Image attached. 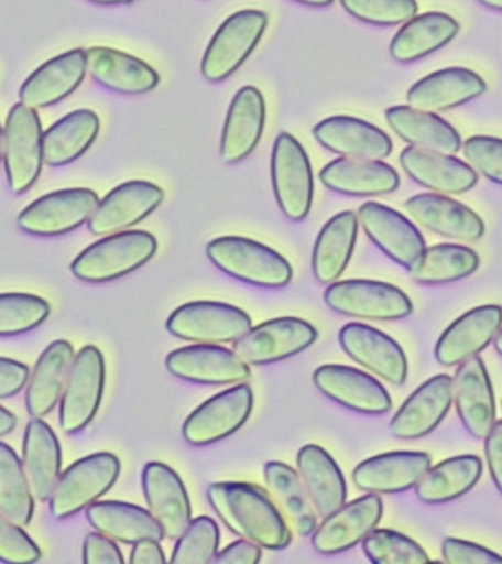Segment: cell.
Masks as SVG:
<instances>
[{
    "mask_svg": "<svg viewBox=\"0 0 502 564\" xmlns=\"http://www.w3.org/2000/svg\"><path fill=\"white\" fill-rule=\"evenodd\" d=\"M207 501L223 527L264 550L290 546L293 533L268 494L247 482H215L207 487Z\"/></svg>",
    "mask_w": 502,
    "mask_h": 564,
    "instance_id": "cell-1",
    "label": "cell"
},
{
    "mask_svg": "<svg viewBox=\"0 0 502 564\" xmlns=\"http://www.w3.org/2000/svg\"><path fill=\"white\" fill-rule=\"evenodd\" d=\"M156 251L157 240L152 232L127 229L86 247L70 263V272L84 282L103 284L144 267Z\"/></svg>",
    "mask_w": 502,
    "mask_h": 564,
    "instance_id": "cell-2",
    "label": "cell"
},
{
    "mask_svg": "<svg viewBox=\"0 0 502 564\" xmlns=\"http://www.w3.org/2000/svg\"><path fill=\"white\" fill-rule=\"evenodd\" d=\"M206 254L219 271L245 284L282 289L293 280V268L284 256L250 238H215L206 246Z\"/></svg>",
    "mask_w": 502,
    "mask_h": 564,
    "instance_id": "cell-3",
    "label": "cell"
},
{
    "mask_svg": "<svg viewBox=\"0 0 502 564\" xmlns=\"http://www.w3.org/2000/svg\"><path fill=\"white\" fill-rule=\"evenodd\" d=\"M119 474L121 462L112 453H95L74 462L62 470L48 498L53 518L69 519L86 510L113 488Z\"/></svg>",
    "mask_w": 502,
    "mask_h": 564,
    "instance_id": "cell-4",
    "label": "cell"
},
{
    "mask_svg": "<svg viewBox=\"0 0 502 564\" xmlns=\"http://www.w3.org/2000/svg\"><path fill=\"white\" fill-rule=\"evenodd\" d=\"M268 25V13L259 9H242L229 15L203 53V78L216 84L237 73L258 47Z\"/></svg>",
    "mask_w": 502,
    "mask_h": 564,
    "instance_id": "cell-5",
    "label": "cell"
},
{
    "mask_svg": "<svg viewBox=\"0 0 502 564\" xmlns=\"http://www.w3.org/2000/svg\"><path fill=\"white\" fill-rule=\"evenodd\" d=\"M271 176L282 214L293 223H302L312 210L315 175L306 150L290 132H280L273 143Z\"/></svg>",
    "mask_w": 502,
    "mask_h": 564,
    "instance_id": "cell-6",
    "label": "cell"
},
{
    "mask_svg": "<svg viewBox=\"0 0 502 564\" xmlns=\"http://www.w3.org/2000/svg\"><path fill=\"white\" fill-rule=\"evenodd\" d=\"M2 162L13 194L29 192L42 174V121L37 110L21 101L12 106L4 122Z\"/></svg>",
    "mask_w": 502,
    "mask_h": 564,
    "instance_id": "cell-7",
    "label": "cell"
},
{
    "mask_svg": "<svg viewBox=\"0 0 502 564\" xmlns=\"http://www.w3.org/2000/svg\"><path fill=\"white\" fill-rule=\"evenodd\" d=\"M106 382L105 357L95 346L75 352L59 401V423L65 434L75 435L96 417L103 399Z\"/></svg>",
    "mask_w": 502,
    "mask_h": 564,
    "instance_id": "cell-8",
    "label": "cell"
},
{
    "mask_svg": "<svg viewBox=\"0 0 502 564\" xmlns=\"http://www.w3.org/2000/svg\"><path fill=\"white\" fill-rule=\"evenodd\" d=\"M324 300L330 311L356 319L400 321L413 313L408 295L383 281L338 280L325 290Z\"/></svg>",
    "mask_w": 502,
    "mask_h": 564,
    "instance_id": "cell-9",
    "label": "cell"
},
{
    "mask_svg": "<svg viewBox=\"0 0 502 564\" xmlns=\"http://www.w3.org/2000/svg\"><path fill=\"white\" fill-rule=\"evenodd\" d=\"M253 326L240 307L222 302H189L167 317L166 328L174 337L193 344L236 343Z\"/></svg>",
    "mask_w": 502,
    "mask_h": 564,
    "instance_id": "cell-10",
    "label": "cell"
},
{
    "mask_svg": "<svg viewBox=\"0 0 502 564\" xmlns=\"http://www.w3.org/2000/svg\"><path fill=\"white\" fill-rule=\"evenodd\" d=\"M99 202L91 188L57 189L31 202L18 215L17 225L30 236H64L87 224Z\"/></svg>",
    "mask_w": 502,
    "mask_h": 564,
    "instance_id": "cell-11",
    "label": "cell"
},
{
    "mask_svg": "<svg viewBox=\"0 0 502 564\" xmlns=\"http://www.w3.org/2000/svg\"><path fill=\"white\" fill-rule=\"evenodd\" d=\"M317 339L315 326L299 317L284 316L251 326L232 350L249 366L277 364L307 350Z\"/></svg>",
    "mask_w": 502,
    "mask_h": 564,
    "instance_id": "cell-12",
    "label": "cell"
},
{
    "mask_svg": "<svg viewBox=\"0 0 502 564\" xmlns=\"http://www.w3.org/2000/svg\"><path fill=\"white\" fill-rule=\"evenodd\" d=\"M254 395L247 383H237L198 405L183 425V436L194 447H207L236 434L253 410Z\"/></svg>",
    "mask_w": 502,
    "mask_h": 564,
    "instance_id": "cell-13",
    "label": "cell"
},
{
    "mask_svg": "<svg viewBox=\"0 0 502 564\" xmlns=\"http://www.w3.org/2000/svg\"><path fill=\"white\" fill-rule=\"evenodd\" d=\"M165 200V192L150 181L134 180L110 189L88 219V231L105 237L127 231L152 215Z\"/></svg>",
    "mask_w": 502,
    "mask_h": 564,
    "instance_id": "cell-14",
    "label": "cell"
},
{
    "mask_svg": "<svg viewBox=\"0 0 502 564\" xmlns=\"http://www.w3.org/2000/svg\"><path fill=\"white\" fill-rule=\"evenodd\" d=\"M383 514V502L378 494H365L346 502L324 518L312 533V546L320 555H337L354 549L376 529Z\"/></svg>",
    "mask_w": 502,
    "mask_h": 564,
    "instance_id": "cell-15",
    "label": "cell"
},
{
    "mask_svg": "<svg viewBox=\"0 0 502 564\" xmlns=\"http://www.w3.org/2000/svg\"><path fill=\"white\" fill-rule=\"evenodd\" d=\"M357 218L373 245L407 271L426 249L416 225L390 206L365 202L357 210Z\"/></svg>",
    "mask_w": 502,
    "mask_h": 564,
    "instance_id": "cell-16",
    "label": "cell"
},
{
    "mask_svg": "<svg viewBox=\"0 0 502 564\" xmlns=\"http://www.w3.org/2000/svg\"><path fill=\"white\" fill-rule=\"evenodd\" d=\"M167 372L201 386H237L251 377L250 366L222 346L193 344L176 348L165 360Z\"/></svg>",
    "mask_w": 502,
    "mask_h": 564,
    "instance_id": "cell-17",
    "label": "cell"
},
{
    "mask_svg": "<svg viewBox=\"0 0 502 564\" xmlns=\"http://www.w3.org/2000/svg\"><path fill=\"white\" fill-rule=\"evenodd\" d=\"M339 346L352 361L392 386H403L408 361L400 344L373 326L351 322L338 334Z\"/></svg>",
    "mask_w": 502,
    "mask_h": 564,
    "instance_id": "cell-18",
    "label": "cell"
},
{
    "mask_svg": "<svg viewBox=\"0 0 502 564\" xmlns=\"http://www.w3.org/2000/svg\"><path fill=\"white\" fill-rule=\"evenodd\" d=\"M313 383L321 394L361 414H385L392 409L390 392L378 379L346 365H324L313 373Z\"/></svg>",
    "mask_w": 502,
    "mask_h": 564,
    "instance_id": "cell-19",
    "label": "cell"
},
{
    "mask_svg": "<svg viewBox=\"0 0 502 564\" xmlns=\"http://www.w3.org/2000/svg\"><path fill=\"white\" fill-rule=\"evenodd\" d=\"M266 101L254 86H244L232 97L220 135L219 156L227 165L249 158L262 140Z\"/></svg>",
    "mask_w": 502,
    "mask_h": 564,
    "instance_id": "cell-20",
    "label": "cell"
},
{
    "mask_svg": "<svg viewBox=\"0 0 502 564\" xmlns=\"http://www.w3.org/2000/svg\"><path fill=\"white\" fill-rule=\"evenodd\" d=\"M502 326V307L484 304L454 321L435 346V359L445 368L460 366L476 357L495 339Z\"/></svg>",
    "mask_w": 502,
    "mask_h": 564,
    "instance_id": "cell-21",
    "label": "cell"
},
{
    "mask_svg": "<svg viewBox=\"0 0 502 564\" xmlns=\"http://www.w3.org/2000/svg\"><path fill=\"white\" fill-rule=\"evenodd\" d=\"M452 401L465 430L476 440L487 438L496 423V405L487 366L479 356L458 366Z\"/></svg>",
    "mask_w": 502,
    "mask_h": 564,
    "instance_id": "cell-22",
    "label": "cell"
},
{
    "mask_svg": "<svg viewBox=\"0 0 502 564\" xmlns=\"http://www.w3.org/2000/svg\"><path fill=\"white\" fill-rule=\"evenodd\" d=\"M145 502L167 540H176L192 522V502L183 479L172 467L152 462L141 475Z\"/></svg>",
    "mask_w": 502,
    "mask_h": 564,
    "instance_id": "cell-23",
    "label": "cell"
},
{
    "mask_svg": "<svg viewBox=\"0 0 502 564\" xmlns=\"http://www.w3.org/2000/svg\"><path fill=\"white\" fill-rule=\"evenodd\" d=\"M452 404V378L436 375L422 383L390 422L391 434L399 440H418L434 432L447 417Z\"/></svg>",
    "mask_w": 502,
    "mask_h": 564,
    "instance_id": "cell-24",
    "label": "cell"
},
{
    "mask_svg": "<svg viewBox=\"0 0 502 564\" xmlns=\"http://www.w3.org/2000/svg\"><path fill=\"white\" fill-rule=\"evenodd\" d=\"M404 209L410 218L427 231L456 241H478L483 237L484 223L473 209L451 196L421 193L407 198Z\"/></svg>",
    "mask_w": 502,
    "mask_h": 564,
    "instance_id": "cell-25",
    "label": "cell"
},
{
    "mask_svg": "<svg viewBox=\"0 0 502 564\" xmlns=\"http://www.w3.org/2000/svg\"><path fill=\"white\" fill-rule=\"evenodd\" d=\"M400 165L414 183L444 196H460L478 184V172L454 156L417 148H405L400 153Z\"/></svg>",
    "mask_w": 502,
    "mask_h": 564,
    "instance_id": "cell-26",
    "label": "cell"
},
{
    "mask_svg": "<svg viewBox=\"0 0 502 564\" xmlns=\"http://www.w3.org/2000/svg\"><path fill=\"white\" fill-rule=\"evenodd\" d=\"M87 74L84 48L62 53L44 62L20 88V101L31 109L51 108L73 95Z\"/></svg>",
    "mask_w": 502,
    "mask_h": 564,
    "instance_id": "cell-27",
    "label": "cell"
},
{
    "mask_svg": "<svg viewBox=\"0 0 502 564\" xmlns=\"http://www.w3.org/2000/svg\"><path fill=\"white\" fill-rule=\"evenodd\" d=\"M313 137L321 148L341 158L383 161L394 150L391 137L385 131L350 115H335L321 119L313 128Z\"/></svg>",
    "mask_w": 502,
    "mask_h": 564,
    "instance_id": "cell-28",
    "label": "cell"
},
{
    "mask_svg": "<svg viewBox=\"0 0 502 564\" xmlns=\"http://www.w3.org/2000/svg\"><path fill=\"white\" fill-rule=\"evenodd\" d=\"M487 83L469 68L452 66L435 70L408 88L407 105L427 112H447L478 99L487 91Z\"/></svg>",
    "mask_w": 502,
    "mask_h": 564,
    "instance_id": "cell-29",
    "label": "cell"
},
{
    "mask_svg": "<svg viewBox=\"0 0 502 564\" xmlns=\"http://www.w3.org/2000/svg\"><path fill=\"white\" fill-rule=\"evenodd\" d=\"M432 465L423 452H392L365 458L352 470V482L369 494H400L416 487Z\"/></svg>",
    "mask_w": 502,
    "mask_h": 564,
    "instance_id": "cell-30",
    "label": "cell"
},
{
    "mask_svg": "<svg viewBox=\"0 0 502 564\" xmlns=\"http://www.w3.org/2000/svg\"><path fill=\"white\" fill-rule=\"evenodd\" d=\"M319 178L330 192L351 197H379L400 187V175L379 159L338 158L321 167Z\"/></svg>",
    "mask_w": 502,
    "mask_h": 564,
    "instance_id": "cell-31",
    "label": "cell"
},
{
    "mask_svg": "<svg viewBox=\"0 0 502 564\" xmlns=\"http://www.w3.org/2000/svg\"><path fill=\"white\" fill-rule=\"evenodd\" d=\"M86 57L87 74L101 87L118 95H145L161 83L157 70L130 53L95 46L87 48Z\"/></svg>",
    "mask_w": 502,
    "mask_h": 564,
    "instance_id": "cell-32",
    "label": "cell"
},
{
    "mask_svg": "<svg viewBox=\"0 0 502 564\" xmlns=\"http://www.w3.org/2000/svg\"><path fill=\"white\" fill-rule=\"evenodd\" d=\"M74 357L73 344L66 339L44 348L25 386V408L31 417L47 416L59 404Z\"/></svg>",
    "mask_w": 502,
    "mask_h": 564,
    "instance_id": "cell-33",
    "label": "cell"
},
{
    "mask_svg": "<svg viewBox=\"0 0 502 564\" xmlns=\"http://www.w3.org/2000/svg\"><path fill=\"white\" fill-rule=\"evenodd\" d=\"M21 462L35 500L48 501L62 474V449L55 431L43 417H31L26 423Z\"/></svg>",
    "mask_w": 502,
    "mask_h": 564,
    "instance_id": "cell-34",
    "label": "cell"
},
{
    "mask_svg": "<svg viewBox=\"0 0 502 564\" xmlns=\"http://www.w3.org/2000/svg\"><path fill=\"white\" fill-rule=\"evenodd\" d=\"M385 119L391 130L412 148L445 154H456L462 148L460 132L438 113L396 105L385 110Z\"/></svg>",
    "mask_w": 502,
    "mask_h": 564,
    "instance_id": "cell-35",
    "label": "cell"
},
{
    "mask_svg": "<svg viewBox=\"0 0 502 564\" xmlns=\"http://www.w3.org/2000/svg\"><path fill=\"white\" fill-rule=\"evenodd\" d=\"M356 212L343 210L321 227L312 253V271L320 284H332L342 276L354 253L359 236Z\"/></svg>",
    "mask_w": 502,
    "mask_h": 564,
    "instance_id": "cell-36",
    "label": "cell"
},
{
    "mask_svg": "<svg viewBox=\"0 0 502 564\" xmlns=\"http://www.w3.org/2000/svg\"><path fill=\"white\" fill-rule=\"evenodd\" d=\"M460 24L445 12H425L404 22L391 40L390 55L399 64H413L451 43Z\"/></svg>",
    "mask_w": 502,
    "mask_h": 564,
    "instance_id": "cell-37",
    "label": "cell"
},
{
    "mask_svg": "<svg viewBox=\"0 0 502 564\" xmlns=\"http://www.w3.org/2000/svg\"><path fill=\"white\" fill-rule=\"evenodd\" d=\"M297 470L317 516L326 518L347 502V484L337 462L316 444L297 454Z\"/></svg>",
    "mask_w": 502,
    "mask_h": 564,
    "instance_id": "cell-38",
    "label": "cell"
},
{
    "mask_svg": "<svg viewBox=\"0 0 502 564\" xmlns=\"http://www.w3.org/2000/svg\"><path fill=\"white\" fill-rule=\"evenodd\" d=\"M88 523L97 532L122 544L134 545L140 541H159L165 538L161 524L149 509L130 502L99 500L86 509Z\"/></svg>",
    "mask_w": 502,
    "mask_h": 564,
    "instance_id": "cell-39",
    "label": "cell"
},
{
    "mask_svg": "<svg viewBox=\"0 0 502 564\" xmlns=\"http://www.w3.org/2000/svg\"><path fill=\"white\" fill-rule=\"evenodd\" d=\"M100 132L99 115L78 109L43 131V162L51 167L69 165L95 144Z\"/></svg>",
    "mask_w": 502,
    "mask_h": 564,
    "instance_id": "cell-40",
    "label": "cell"
},
{
    "mask_svg": "<svg viewBox=\"0 0 502 564\" xmlns=\"http://www.w3.org/2000/svg\"><path fill=\"white\" fill-rule=\"evenodd\" d=\"M482 460L473 454L449 457L429 467L418 480L414 491L425 505L438 506L457 500L471 491L482 478Z\"/></svg>",
    "mask_w": 502,
    "mask_h": 564,
    "instance_id": "cell-41",
    "label": "cell"
},
{
    "mask_svg": "<svg viewBox=\"0 0 502 564\" xmlns=\"http://www.w3.org/2000/svg\"><path fill=\"white\" fill-rule=\"evenodd\" d=\"M479 264V254L470 247L444 242L426 246L408 273L417 284L443 285L473 275Z\"/></svg>",
    "mask_w": 502,
    "mask_h": 564,
    "instance_id": "cell-42",
    "label": "cell"
},
{
    "mask_svg": "<svg viewBox=\"0 0 502 564\" xmlns=\"http://www.w3.org/2000/svg\"><path fill=\"white\" fill-rule=\"evenodd\" d=\"M269 491L288 516L299 536H310L317 527V513L298 471L281 462H269L263 469Z\"/></svg>",
    "mask_w": 502,
    "mask_h": 564,
    "instance_id": "cell-43",
    "label": "cell"
},
{
    "mask_svg": "<svg viewBox=\"0 0 502 564\" xmlns=\"http://www.w3.org/2000/svg\"><path fill=\"white\" fill-rule=\"evenodd\" d=\"M35 497L15 449L0 441V513L26 527L33 520Z\"/></svg>",
    "mask_w": 502,
    "mask_h": 564,
    "instance_id": "cell-44",
    "label": "cell"
},
{
    "mask_svg": "<svg viewBox=\"0 0 502 564\" xmlns=\"http://www.w3.org/2000/svg\"><path fill=\"white\" fill-rule=\"evenodd\" d=\"M51 315V304L30 293H0V337L37 329Z\"/></svg>",
    "mask_w": 502,
    "mask_h": 564,
    "instance_id": "cell-45",
    "label": "cell"
},
{
    "mask_svg": "<svg viewBox=\"0 0 502 564\" xmlns=\"http://www.w3.org/2000/svg\"><path fill=\"white\" fill-rule=\"evenodd\" d=\"M175 541L171 563L207 564L214 562L219 551V527L209 516H198Z\"/></svg>",
    "mask_w": 502,
    "mask_h": 564,
    "instance_id": "cell-46",
    "label": "cell"
},
{
    "mask_svg": "<svg viewBox=\"0 0 502 564\" xmlns=\"http://www.w3.org/2000/svg\"><path fill=\"white\" fill-rule=\"evenodd\" d=\"M361 545L374 564H421L430 560L416 541L392 529H373Z\"/></svg>",
    "mask_w": 502,
    "mask_h": 564,
    "instance_id": "cell-47",
    "label": "cell"
},
{
    "mask_svg": "<svg viewBox=\"0 0 502 564\" xmlns=\"http://www.w3.org/2000/svg\"><path fill=\"white\" fill-rule=\"evenodd\" d=\"M346 12L364 24L394 26L417 15L416 0H339Z\"/></svg>",
    "mask_w": 502,
    "mask_h": 564,
    "instance_id": "cell-48",
    "label": "cell"
},
{
    "mask_svg": "<svg viewBox=\"0 0 502 564\" xmlns=\"http://www.w3.org/2000/svg\"><path fill=\"white\" fill-rule=\"evenodd\" d=\"M466 162L478 174L502 185V139L492 135H473L462 141Z\"/></svg>",
    "mask_w": 502,
    "mask_h": 564,
    "instance_id": "cell-49",
    "label": "cell"
},
{
    "mask_svg": "<svg viewBox=\"0 0 502 564\" xmlns=\"http://www.w3.org/2000/svg\"><path fill=\"white\" fill-rule=\"evenodd\" d=\"M22 528L0 513V562L30 564L42 558V550Z\"/></svg>",
    "mask_w": 502,
    "mask_h": 564,
    "instance_id": "cell-50",
    "label": "cell"
},
{
    "mask_svg": "<svg viewBox=\"0 0 502 564\" xmlns=\"http://www.w3.org/2000/svg\"><path fill=\"white\" fill-rule=\"evenodd\" d=\"M443 558L449 564H502V555L460 538H445Z\"/></svg>",
    "mask_w": 502,
    "mask_h": 564,
    "instance_id": "cell-51",
    "label": "cell"
},
{
    "mask_svg": "<svg viewBox=\"0 0 502 564\" xmlns=\"http://www.w3.org/2000/svg\"><path fill=\"white\" fill-rule=\"evenodd\" d=\"M83 562L86 564H123L117 541L100 532H90L83 542Z\"/></svg>",
    "mask_w": 502,
    "mask_h": 564,
    "instance_id": "cell-52",
    "label": "cell"
},
{
    "mask_svg": "<svg viewBox=\"0 0 502 564\" xmlns=\"http://www.w3.org/2000/svg\"><path fill=\"white\" fill-rule=\"evenodd\" d=\"M29 377V366L8 357H0V400L11 399L24 390Z\"/></svg>",
    "mask_w": 502,
    "mask_h": 564,
    "instance_id": "cell-53",
    "label": "cell"
},
{
    "mask_svg": "<svg viewBox=\"0 0 502 564\" xmlns=\"http://www.w3.org/2000/svg\"><path fill=\"white\" fill-rule=\"evenodd\" d=\"M260 560H262V546L240 538L218 551L214 562L218 564H258Z\"/></svg>",
    "mask_w": 502,
    "mask_h": 564,
    "instance_id": "cell-54",
    "label": "cell"
},
{
    "mask_svg": "<svg viewBox=\"0 0 502 564\" xmlns=\"http://www.w3.org/2000/svg\"><path fill=\"white\" fill-rule=\"evenodd\" d=\"M484 456H487L489 474L502 496V421H496L484 438Z\"/></svg>",
    "mask_w": 502,
    "mask_h": 564,
    "instance_id": "cell-55",
    "label": "cell"
},
{
    "mask_svg": "<svg viewBox=\"0 0 502 564\" xmlns=\"http://www.w3.org/2000/svg\"><path fill=\"white\" fill-rule=\"evenodd\" d=\"M131 564H163L166 563L165 553L159 541H140L132 545L130 554Z\"/></svg>",
    "mask_w": 502,
    "mask_h": 564,
    "instance_id": "cell-56",
    "label": "cell"
},
{
    "mask_svg": "<svg viewBox=\"0 0 502 564\" xmlns=\"http://www.w3.org/2000/svg\"><path fill=\"white\" fill-rule=\"evenodd\" d=\"M17 423L18 419L15 414L9 412L3 405H0V438L11 434V432L15 430Z\"/></svg>",
    "mask_w": 502,
    "mask_h": 564,
    "instance_id": "cell-57",
    "label": "cell"
},
{
    "mask_svg": "<svg viewBox=\"0 0 502 564\" xmlns=\"http://www.w3.org/2000/svg\"><path fill=\"white\" fill-rule=\"evenodd\" d=\"M293 2L306 4V7L312 8H326L332 4L335 0H293Z\"/></svg>",
    "mask_w": 502,
    "mask_h": 564,
    "instance_id": "cell-58",
    "label": "cell"
},
{
    "mask_svg": "<svg viewBox=\"0 0 502 564\" xmlns=\"http://www.w3.org/2000/svg\"><path fill=\"white\" fill-rule=\"evenodd\" d=\"M478 2L492 11L502 12V0H478Z\"/></svg>",
    "mask_w": 502,
    "mask_h": 564,
    "instance_id": "cell-59",
    "label": "cell"
},
{
    "mask_svg": "<svg viewBox=\"0 0 502 564\" xmlns=\"http://www.w3.org/2000/svg\"><path fill=\"white\" fill-rule=\"evenodd\" d=\"M88 2L103 4V7H112V4L132 3L135 2V0H88Z\"/></svg>",
    "mask_w": 502,
    "mask_h": 564,
    "instance_id": "cell-60",
    "label": "cell"
},
{
    "mask_svg": "<svg viewBox=\"0 0 502 564\" xmlns=\"http://www.w3.org/2000/svg\"><path fill=\"white\" fill-rule=\"evenodd\" d=\"M493 347H495L498 355L502 356V326L498 330L495 339H493Z\"/></svg>",
    "mask_w": 502,
    "mask_h": 564,
    "instance_id": "cell-61",
    "label": "cell"
},
{
    "mask_svg": "<svg viewBox=\"0 0 502 564\" xmlns=\"http://www.w3.org/2000/svg\"><path fill=\"white\" fill-rule=\"evenodd\" d=\"M3 159V127L0 123V163H2Z\"/></svg>",
    "mask_w": 502,
    "mask_h": 564,
    "instance_id": "cell-62",
    "label": "cell"
}]
</instances>
